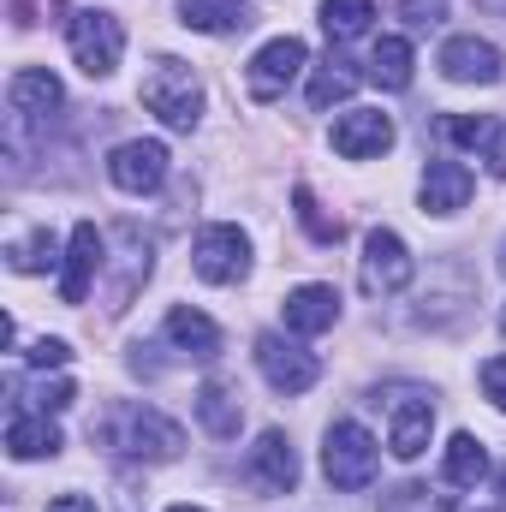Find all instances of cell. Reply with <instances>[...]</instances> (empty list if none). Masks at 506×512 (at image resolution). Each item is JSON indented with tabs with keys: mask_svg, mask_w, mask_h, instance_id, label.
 <instances>
[{
	"mask_svg": "<svg viewBox=\"0 0 506 512\" xmlns=\"http://www.w3.org/2000/svg\"><path fill=\"white\" fill-rule=\"evenodd\" d=\"M90 435H96L108 453H120V459H149V465L179 459V447H185V429H179L173 417H161L155 405H114Z\"/></svg>",
	"mask_w": 506,
	"mask_h": 512,
	"instance_id": "6da1fadb",
	"label": "cell"
},
{
	"mask_svg": "<svg viewBox=\"0 0 506 512\" xmlns=\"http://www.w3.org/2000/svg\"><path fill=\"white\" fill-rule=\"evenodd\" d=\"M143 108H149L167 131H191L203 120V84H197V72H191L185 60L161 54V60L143 72Z\"/></svg>",
	"mask_w": 506,
	"mask_h": 512,
	"instance_id": "7a4b0ae2",
	"label": "cell"
},
{
	"mask_svg": "<svg viewBox=\"0 0 506 512\" xmlns=\"http://www.w3.org/2000/svg\"><path fill=\"white\" fill-rule=\"evenodd\" d=\"M322 471H328V483H334V489H346V495L370 489V483H376V471H381L376 435H370L364 423L340 417V423L328 429V441H322Z\"/></svg>",
	"mask_w": 506,
	"mask_h": 512,
	"instance_id": "3957f363",
	"label": "cell"
},
{
	"mask_svg": "<svg viewBox=\"0 0 506 512\" xmlns=\"http://www.w3.org/2000/svg\"><path fill=\"white\" fill-rule=\"evenodd\" d=\"M66 48H72V60H78L84 78H108L120 66V54H126V30H120L114 12L84 6V12L66 18Z\"/></svg>",
	"mask_w": 506,
	"mask_h": 512,
	"instance_id": "277c9868",
	"label": "cell"
},
{
	"mask_svg": "<svg viewBox=\"0 0 506 512\" xmlns=\"http://www.w3.org/2000/svg\"><path fill=\"white\" fill-rule=\"evenodd\" d=\"M191 268H197V280H209V286H233V280L251 274V239H245L239 227L215 221V227L197 233V245H191Z\"/></svg>",
	"mask_w": 506,
	"mask_h": 512,
	"instance_id": "5b68a950",
	"label": "cell"
},
{
	"mask_svg": "<svg viewBox=\"0 0 506 512\" xmlns=\"http://www.w3.org/2000/svg\"><path fill=\"white\" fill-rule=\"evenodd\" d=\"M304 60H310V48L298 42V36H274V42H262L251 54V66H245V90H251V102H280L286 90H292V78L304 72Z\"/></svg>",
	"mask_w": 506,
	"mask_h": 512,
	"instance_id": "8992f818",
	"label": "cell"
},
{
	"mask_svg": "<svg viewBox=\"0 0 506 512\" xmlns=\"http://www.w3.org/2000/svg\"><path fill=\"white\" fill-rule=\"evenodd\" d=\"M256 370H262V382L274 387V393H310V387L322 382V364H316V352H304L298 340H286V334H262L256 340Z\"/></svg>",
	"mask_w": 506,
	"mask_h": 512,
	"instance_id": "52a82bcc",
	"label": "cell"
},
{
	"mask_svg": "<svg viewBox=\"0 0 506 512\" xmlns=\"http://www.w3.org/2000/svg\"><path fill=\"white\" fill-rule=\"evenodd\" d=\"M411 274H417V262H411V251H405V239L387 233V227H376V233L364 239V256H358L364 292H370V298H393V292L411 286Z\"/></svg>",
	"mask_w": 506,
	"mask_h": 512,
	"instance_id": "ba28073f",
	"label": "cell"
},
{
	"mask_svg": "<svg viewBox=\"0 0 506 512\" xmlns=\"http://www.w3.org/2000/svg\"><path fill=\"white\" fill-rule=\"evenodd\" d=\"M108 262V239L96 233V221H78L72 239H66V268H60V304H84L96 274Z\"/></svg>",
	"mask_w": 506,
	"mask_h": 512,
	"instance_id": "9c48e42d",
	"label": "cell"
},
{
	"mask_svg": "<svg viewBox=\"0 0 506 512\" xmlns=\"http://www.w3.org/2000/svg\"><path fill=\"white\" fill-rule=\"evenodd\" d=\"M435 66H441L453 84H501V72H506L501 48H495L489 36H447Z\"/></svg>",
	"mask_w": 506,
	"mask_h": 512,
	"instance_id": "30bf717a",
	"label": "cell"
},
{
	"mask_svg": "<svg viewBox=\"0 0 506 512\" xmlns=\"http://www.w3.org/2000/svg\"><path fill=\"white\" fill-rule=\"evenodd\" d=\"M108 179L131 191V197H143V191H155L161 179H167V143H155V137H131L120 143L114 155H108Z\"/></svg>",
	"mask_w": 506,
	"mask_h": 512,
	"instance_id": "8fae6325",
	"label": "cell"
},
{
	"mask_svg": "<svg viewBox=\"0 0 506 512\" xmlns=\"http://www.w3.org/2000/svg\"><path fill=\"white\" fill-rule=\"evenodd\" d=\"M429 435H435V399H423V393H399L393 411H387V447H393V459H405V465L423 459Z\"/></svg>",
	"mask_w": 506,
	"mask_h": 512,
	"instance_id": "7c38bea8",
	"label": "cell"
},
{
	"mask_svg": "<svg viewBox=\"0 0 506 512\" xmlns=\"http://www.w3.org/2000/svg\"><path fill=\"white\" fill-rule=\"evenodd\" d=\"M334 149L346 161H370V155H387L393 149V120L381 108H346L334 120Z\"/></svg>",
	"mask_w": 506,
	"mask_h": 512,
	"instance_id": "4fadbf2b",
	"label": "cell"
},
{
	"mask_svg": "<svg viewBox=\"0 0 506 512\" xmlns=\"http://www.w3.org/2000/svg\"><path fill=\"white\" fill-rule=\"evenodd\" d=\"M286 334H328L334 322H340V292L334 286H322V280H310V286H292L286 292Z\"/></svg>",
	"mask_w": 506,
	"mask_h": 512,
	"instance_id": "5bb4252c",
	"label": "cell"
},
{
	"mask_svg": "<svg viewBox=\"0 0 506 512\" xmlns=\"http://www.w3.org/2000/svg\"><path fill=\"white\" fill-rule=\"evenodd\" d=\"M251 477L268 489V495H292L298 489V453L280 429H262L251 447Z\"/></svg>",
	"mask_w": 506,
	"mask_h": 512,
	"instance_id": "9a60e30c",
	"label": "cell"
},
{
	"mask_svg": "<svg viewBox=\"0 0 506 512\" xmlns=\"http://www.w3.org/2000/svg\"><path fill=\"white\" fill-rule=\"evenodd\" d=\"M471 191H477V179H471L465 161H429V173L417 185V197H423L429 215H459L471 203Z\"/></svg>",
	"mask_w": 506,
	"mask_h": 512,
	"instance_id": "2e32d148",
	"label": "cell"
},
{
	"mask_svg": "<svg viewBox=\"0 0 506 512\" xmlns=\"http://www.w3.org/2000/svg\"><path fill=\"white\" fill-rule=\"evenodd\" d=\"M161 334H167V346H179L185 358H197V364H209V358H221V328L203 316V310H167V322H161Z\"/></svg>",
	"mask_w": 506,
	"mask_h": 512,
	"instance_id": "e0dca14e",
	"label": "cell"
},
{
	"mask_svg": "<svg viewBox=\"0 0 506 512\" xmlns=\"http://www.w3.org/2000/svg\"><path fill=\"white\" fill-rule=\"evenodd\" d=\"M6 102H12V114L42 120V114H54V108L66 102V90H60V78H54V72L24 66V72H12V84H6Z\"/></svg>",
	"mask_w": 506,
	"mask_h": 512,
	"instance_id": "ac0fdd59",
	"label": "cell"
},
{
	"mask_svg": "<svg viewBox=\"0 0 506 512\" xmlns=\"http://www.w3.org/2000/svg\"><path fill=\"white\" fill-rule=\"evenodd\" d=\"M6 447H12V459H54L60 453V429L48 423V411H18L6 423Z\"/></svg>",
	"mask_w": 506,
	"mask_h": 512,
	"instance_id": "d6986e66",
	"label": "cell"
},
{
	"mask_svg": "<svg viewBox=\"0 0 506 512\" xmlns=\"http://www.w3.org/2000/svg\"><path fill=\"white\" fill-rule=\"evenodd\" d=\"M197 423H203L215 441H233V435H239V423H245V411H239L233 387H227V382H203V387H197Z\"/></svg>",
	"mask_w": 506,
	"mask_h": 512,
	"instance_id": "ffe728a7",
	"label": "cell"
},
{
	"mask_svg": "<svg viewBox=\"0 0 506 512\" xmlns=\"http://www.w3.org/2000/svg\"><path fill=\"white\" fill-rule=\"evenodd\" d=\"M179 24L185 30H203V36H227V30H245V0H179Z\"/></svg>",
	"mask_w": 506,
	"mask_h": 512,
	"instance_id": "44dd1931",
	"label": "cell"
},
{
	"mask_svg": "<svg viewBox=\"0 0 506 512\" xmlns=\"http://www.w3.org/2000/svg\"><path fill=\"white\" fill-rule=\"evenodd\" d=\"M441 477H447L453 489H477V483L489 477L483 441H477V435H453V441H447V459H441Z\"/></svg>",
	"mask_w": 506,
	"mask_h": 512,
	"instance_id": "7402d4cb",
	"label": "cell"
},
{
	"mask_svg": "<svg viewBox=\"0 0 506 512\" xmlns=\"http://www.w3.org/2000/svg\"><path fill=\"white\" fill-rule=\"evenodd\" d=\"M411 42L405 36H381L376 48H370V78H376L381 90H405L411 84Z\"/></svg>",
	"mask_w": 506,
	"mask_h": 512,
	"instance_id": "603a6c76",
	"label": "cell"
},
{
	"mask_svg": "<svg viewBox=\"0 0 506 512\" xmlns=\"http://www.w3.org/2000/svg\"><path fill=\"white\" fill-rule=\"evenodd\" d=\"M370 18H376V0H322V30H328L334 42L364 36V30H370Z\"/></svg>",
	"mask_w": 506,
	"mask_h": 512,
	"instance_id": "cb8c5ba5",
	"label": "cell"
},
{
	"mask_svg": "<svg viewBox=\"0 0 506 512\" xmlns=\"http://www.w3.org/2000/svg\"><path fill=\"white\" fill-rule=\"evenodd\" d=\"M352 90H358V72H352L346 60H328V66H316V78H310V108L328 114V108L346 102Z\"/></svg>",
	"mask_w": 506,
	"mask_h": 512,
	"instance_id": "d4e9b609",
	"label": "cell"
},
{
	"mask_svg": "<svg viewBox=\"0 0 506 512\" xmlns=\"http://www.w3.org/2000/svg\"><path fill=\"white\" fill-rule=\"evenodd\" d=\"M292 215L304 221V233H310L316 245H340V233H346V227H340V215H328V209L316 203V191H310V185H298V191H292Z\"/></svg>",
	"mask_w": 506,
	"mask_h": 512,
	"instance_id": "484cf974",
	"label": "cell"
},
{
	"mask_svg": "<svg viewBox=\"0 0 506 512\" xmlns=\"http://www.w3.org/2000/svg\"><path fill=\"white\" fill-rule=\"evenodd\" d=\"M6 262H12L18 274H36V268H48V262H54V239H48V233L12 239V245H6Z\"/></svg>",
	"mask_w": 506,
	"mask_h": 512,
	"instance_id": "4316f807",
	"label": "cell"
},
{
	"mask_svg": "<svg viewBox=\"0 0 506 512\" xmlns=\"http://www.w3.org/2000/svg\"><path fill=\"white\" fill-rule=\"evenodd\" d=\"M495 126H501V120H471V114H447V120H441V137H453V143H471V149H489Z\"/></svg>",
	"mask_w": 506,
	"mask_h": 512,
	"instance_id": "83f0119b",
	"label": "cell"
},
{
	"mask_svg": "<svg viewBox=\"0 0 506 512\" xmlns=\"http://www.w3.org/2000/svg\"><path fill=\"white\" fill-rule=\"evenodd\" d=\"M399 18L405 30H435L447 18V0H399Z\"/></svg>",
	"mask_w": 506,
	"mask_h": 512,
	"instance_id": "f1b7e54d",
	"label": "cell"
},
{
	"mask_svg": "<svg viewBox=\"0 0 506 512\" xmlns=\"http://www.w3.org/2000/svg\"><path fill=\"white\" fill-rule=\"evenodd\" d=\"M66 358H72V346H66V340H48V334L24 352V364H30V370H60Z\"/></svg>",
	"mask_w": 506,
	"mask_h": 512,
	"instance_id": "f546056e",
	"label": "cell"
},
{
	"mask_svg": "<svg viewBox=\"0 0 506 512\" xmlns=\"http://www.w3.org/2000/svg\"><path fill=\"white\" fill-rule=\"evenodd\" d=\"M477 382H483V393L495 399V411H506V358H489V364L477 370Z\"/></svg>",
	"mask_w": 506,
	"mask_h": 512,
	"instance_id": "4dcf8cb0",
	"label": "cell"
},
{
	"mask_svg": "<svg viewBox=\"0 0 506 512\" xmlns=\"http://www.w3.org/2000/svg\"><path fill=\"white\" fill-rule=\"evenodd\" d=\"M78 399V387L72 382H42V393H36V411H66Z\"/></svg>",
	"mask_w": 506,
	"mask_h": 512,
	"instance_id": "1f68e13d",
	"label": "cell"
},
{
	"mask_svg": "<svg viewBox=\"0 0 506 512\" xmlns=\"http://www.w3.org/2000/svg\"><path fill=\"white\" fill-rule=\"evenodd\" d=\"M483 155H489V173L506 179V120L495 126V137H489V149H483Z\"/></svg>",
	"mask_w": 506,
	"mask_h": 512,
	"instance_id": "d6a6232c",
	"label": "cell"
},
{
	"mask_svg": "<svg viewBox=\"0 0 506 512\" xmlns=\"http://www.w3.org/2000/svg\"><path fill=\"white\" fill-rule=\"evenodd\" d=\"M48 512H96V501H90V495H54Z\"/></svg>",
	"mask_w": 506,
	"mask_h": 512,
	"instance_id": "836d02e7",
	"label": "cell"
},
{
	"mask_svg": "<svg viewBox=\"0 0 506 512\" xmlns=\"http://www.w3.org/2000/svg\"><path fill=\"white\" fill-rule=\"evenodd\" d=\"M167 512H209V507H167Z\"/></svg>",
	"mask_w": 506,
	"mask_h": 512,
	"instance_id": "e575fe53",
	"label": "cell"
},
{
	"mask_svg": "<svg viewBox=\"0 0 506 512\" xmlns=\"http://www.w3.org/2000/svg\"><path fill=\"white\" fill-rule=\"evenodd\" d=\"M501 340H506V304H501Z\"/></svg>",
	"mask_w": 506,
	"mask_h": 512,
	"instance_id": "d590c367",
	"label": "cell"
},
{
	"mask_svg": "<svg viewBox=\"0 0 506 512\" xmlns=\"http://www.w3.org/2000/svg\"><path fill=\"white\" fill-rule=\"evenodd\" d=\"M501 268H506V245H501Z\"/></svg>",
	"mask_w": 506,
	"mask_h": 512,
	"instance_id": "8d00e7d4",
	"label": "cell"
}]
</instances>
